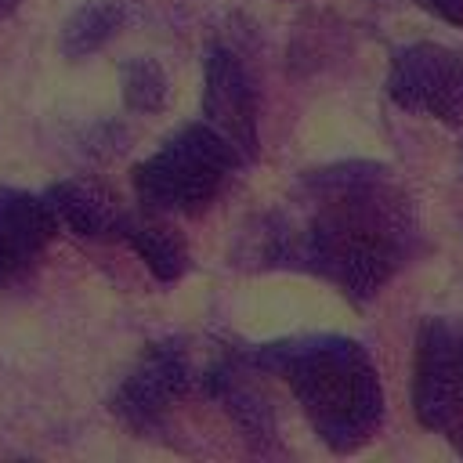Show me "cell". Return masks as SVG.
<instances>
[{"label": "cell", "mask_w": 463, "mask_h": 463, "mask_svg": "<svg viewBox=\"0 0 463 463\" xmlns=\"http://www.w3.org/2000/svg\"><path fill=\"white\" fill-rule=\"evenodd\" d=\"M420 250L416 206L387 163L344 159L307 170L289 199L264 213L257 264L329 282L365 307Z\"/></svg>", "instance_id": "1"}, {"label": "cell", "mask_w": 463, "mask_h": 463, "mask_svg": "<svg viewBox=\"0 0 463 463\" xmlns=\"http://www.w3.org/2000/svg\"><path fill=\"white\" fill-rule=\"evenodd\" d=\"M246 351L260 373L286 380L307 427L329 452L351 456L376 438L383 423V383L376 362L358 340L311 333L268 340Z\"/></svg>", "instance_id": "2"}, {"label": "cell", "mask_w": 463, "mask_h": 463, "mask_svg": "<svg viewBox=\"0 0 463 463\" xmlns=\"http://www.w3.org/2000/svg\"><path fill=\"white\" fill-rule=\"evenodd\" d=\"M235 166H242L235 148L199 119L177 127L148 159L134 166L130 181L141 210L195 217L221 195Z\"/></svg>", "instance_id": "3"}, {"label": "cell", "mask_w": 463, "mask_h": 463, "mask_svg": "<svg viewBox=\"0 0 463 463\" xmlns=\"http://www.w3.org/2000/svg\"><path fill=\"white\" fill-rule=\"evenodd\" d=\"M412 412L463 456V318L430 315L416 333Z\"/></svg>", "instance_id": "4"}, {"label": "cell", "mask_w": 463, "mask_h": 463, "mask_svg": "<svg viewBox=\"0 0 463 463\" xmlns=\"http://www.w3.org/2000/svg\"><path fill=\"white\" fill-rule=\"evenodd\" d=\"M192 380H195V373H192L184 340H174V336L156 340L134 358L127 376L116 383L109 409L127 430H134L141 438L156 434V430H163L174 405L188 394Z\"/></svg>", "instance_id": "5"}, {"label": "cell", "mask_w": 463, "mask_h": 463, "mask_svg": "<svg viewBox=\"0 0 463 463\" xmlns=\"http://www.w3.org/2000/svg\"><path fill=\"white\" fill-rule=\"evenodd\" d=\"M387 98L416 116L438 119L445 127L463 123V51L416 40L391 54L387 69Z\"/></svg>", "instance_id": "6"}, {"label": "cell", "mask_w": 463, "mask_h": 463, "mask_svg": "<svg viewBox=\"0 0 463 463\" xmlns=\"http://www.w3.org/2000/svg\"><path fill=\"white\" fill-rule=\"evenodd\" d=\"M203 123H210L242 163L257 159V90L242 58L224 43H210L203 58Z\"/></svg>", "instance_id": "7"}, {"label": "cell", "mask_w": 463, "mask_h": 463, "mask_svg": "<svg viewBox=\"0 0 463 463\" xmlns=\"http://www.w3.org/2000/svg\"><path fill=\"white\" fill-rule=\"evenodd\" d=\"M260 369L253 365L250 351L246 347H232L224 344L221 351H213V358L203 365L199 373V387L206 398H213L228 416L232 423L242 430V438L253 445V449H271L275 445V409H271V398L264 394L260 387Z\"/></svg>", "instance_id": "8"}, {"label": "cell", "mask_w": 463, "mask_h": 463, "mask_svg": "<svg viewBox=\"0 0 463 463\" xmlns=\"http://www.w3.org/2000/svg\"><path fill=\"white\" fill-rule=\"evenodd\" d=\"M58 235V217L43 195L25 188H0V293L22 286L43 250Z\"/></svg>", "instance_id": "9"}, {"label": "cell", "mask_w": 463, "mask_h": 463, "mask_svg": "<svg viewBox=\"0 0 463 463\" xmlns=\"http://www.w3.org/2000/svg\"><path fill=\"white\" fill-rule=\"evenodd\" d=\"M43 199L54 210L58 228H69L80 239H119L123 232L127 210L109 188L94 181H54Z\"/></svg>", "instance_id": "10"}, {"label": "cell", "mask_w": 463, "mask_h": 463, "mask_svg": "<svg viewBox=\"0 0 463 463\" xmlns=\"http://www.w3.org/2000/svg\"><path fill=\"white\" fill-rule=\"evenodd\" d=\"M119 239L145 260V268L159 282H177L188 271V246H184V239L170 224L152 217L148 210L145 213H127Z\"/></svg>", "instance_id": "11"}, {"label": "cell", "mask_w": 463, "mask_h": 463, "mask_svg": "<svg viewBox=\"0 0 463 463\" xmlns=\"http://www.w3.org/2000/svg\"><path fill=\"white\" fill-rule=\"evenodd\" d=\"M127 22V4L123 0H90L83 7H76L65 25H61V36H58V47L65 58L80 61V58H90L98 54Z\"/></svg>", "instance_id": "12"}, {"label": "cell", "mask_w": 463, "mask_h": 463, "mask_svg": "<svg viewBox=\"0 0 463 463\" xmlns=\"http://www.w3.org/2000/svg\"><path fill=\"white\" fill-rule=\"evenodd\" d=\"M119 90L130 112L152 116V112H163L170 98V80L156 58H127L119 65Z\"/></svg>", "instance_id": "13"}, {"label": "cell", "mask_w": 463, "mask_h": 463, "mask_svg": "<svg viewBox=\"0 0 463 463\" xmlns=\"http://www.w3.org/2000/svg\"><path fill=\"white\" fill-rule=\"evenodd\" d=\"M416 4L449 25H463V0H416Z\"/></svg>", "instance_id": "14"}, {"label": "cell", "mask_w": 463, "mask_h": 463, "mask_svg": "<svg viewBox=\"0 0 463 463\" xmlns=\"http://www.w3.org/2000/svg\"><path fill=\"white\" fill-rule=\"evenodd\" d=\"M22 0H0V22L7 18V14H14V7H18Z\"/></svg>", "instance_id": "15"}]
</instances>
